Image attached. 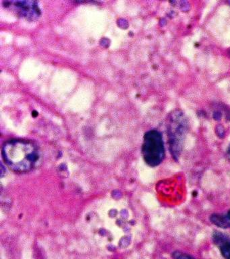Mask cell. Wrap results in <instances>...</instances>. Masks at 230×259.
I'll return each mask as SVG.
<instances>
[{
  "label": "cell",
  "instance_id": "7a4b0ae2",
  "mask_svg": "<svg viewBox=\"0 0 230 259\" xmlns=\"http://www.w3.org/2000/svg\"><path fill=\"white\" fill-rule=\"evenodd\" d=\"M187 128V119L182 111L175 109L169 113L167 127L169 149L175 160L178 159L182 151Z\"/></svg>",
  "mask_w": 230,
  "mask_h": 259
},
{
  "label": "cell",
  "instance_id": "30bf717a",
  "mask_svg": "<svg viewBox=\"0 0 230 259\" xmlns=\"http://www.w3.org/2000/svg\"><path fill=\"white\" fill-rule=\"evenodd\" d=\"M227 156H228V157H229L230 159V146H229V148H228V149H227Z\"/></svg>",
  "mask_w": 230,
  "mask_h": 259
},
{
  "label": "cell",
  "instance_id": "9c48e42d",
  "mask_svg": "<svg viewBox=\"0 0 230 259\" xmlns=\"http://www.w3.org/2000/svg\"><path fill=\"white\" fill-rule=\"evenodd\" d=\"M222 117L221 113L219 112V111H216V112L213 113V118L215 119V120L219 121L221 120Z\"/></svg>",
  "mask_w": 230,
  "mask_h": 259
},
{
  "label": "cell",
  "instance_id": "277c9868",
  "mask_svg": "<svg viewBox=\"0 0 230 259\" xmlns=\"http://www.w3.org/2000/svg\"><path fill=\"white\" fill-rule=\"evenodd\" d=\"M6 5L16 13L27 19L35 20L39 18L41 11L37 2L31 1H13L6 2Z\"/></svg>",
  "mask_w": 230,
  "mask_h": 259
},
{
  "label": "cell",
  "instance_id": "6da1fadb",
  "mask_svg": "<svg viewBox=\"0 0 230 259\" xmlns=\"http://www.w3.org/2000/svg\"><path fill=\"white\" fill-rule=\"evenodd\" d=\"M3 157L6 164L14 171H30L37 163L39 154L33 143L24 140H11L3 146Z\"/></svg>",
  "mask_w": 230,
  "mask_h": 259
},
{
  "label": "cell",
  "instance_id": "5b68a950",
  "mask_svg": "<svg viewBox=\"0 0 230 259\" xmlns=\"http://www.w3.org/2000/svg\"><path fill=\"white\" fill-rule=\"evenodd\" d=\"M213 240L219 248L223 258L230 259L229 237L221 232H215L213 234Z\"/></svg>",
  "mask_w": 230,
  "mask_h": 259
},
{
  "label": "cell",
  "instance_id": "8fae6325",
  "mask_svg": "<svg viewBox=\"0 0 230 259\" xmlns=\"http://www.w3.org/2000/svg\"><path fill=\"white\" fill-rule=\"evenodd\" d=\"M228 3H229L230 4V1L229 2H228Z\"/></svg>",
  "mask_w": 230,
  "mask_h": 259
},
{
  "label": "cell",
  "instance_id": "3957f363",
  "mask_svg": "<svg viewBox=\"0 0 230 259\" xmlns=\"http://www.w3.org/2000/svg\"><path fill=\"white\" fill-rule=\"evenodd\" d=\"M141 151L147 165L152 167L160 165L165 155L164 143L160 132L157 130L147 132L143 138Z\"/></svg>",
  "mask_w": 230,
  "mask_h": 259
},
{
  "label": "cell",
  "instance_id": "8992f818",
  "mask_svg": "<svg viewBox=\"0 0 230 259\" xmlns=\"http://www.w3.org/2000/svg\"><path fill=\"white\" fill-rule=\"evenodd\" d=\"M210 220L215 226L221 228H230V210L225 214H212Z\"/></svg>",
  "mask_w": 230,
  "mask_h": 259
},
{
  "label": "cell",
  "instance_id": "52a82bcc",
  "mask_svg": "<svg viewBox=\"0 0 230 259\" xmlns=\"http://www.w3.org/2000/svg\"><path fill=\"white\" fill-rule=\"evenodd\" d=\"M172 256L174 259H195L190 255L179 252V251L173 252Z\"/></svg>",
  "mask_w": 230,
  "mask_h": 259
},
{
  "label": "cell",
  "instance_id": "ba28073f",
  "mask_svg": "<svg viewBox=\"0 0 230 259\" xmlns=\"http://www.w3.org/2000/svg\"><path fill=\"white\" fill-rule=\"evenodd\" d=\"M216 133H217L219 137L223 138L225 137V129H224L223 125H217V127H216Z\"/></svg>",
  "mask_w": 230,
  "mask_h": 259
}]
</instances>
